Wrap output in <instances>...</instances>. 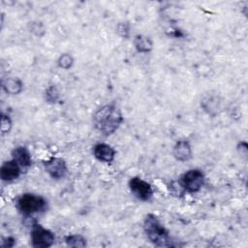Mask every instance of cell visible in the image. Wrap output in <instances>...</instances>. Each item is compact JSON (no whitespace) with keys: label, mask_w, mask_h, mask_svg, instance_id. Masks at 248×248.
<instances>
[{"label":"cell","mask_w":248,"mask_h":248,"mask_svg":"<svg viewBox=\"0 0 248 248\" xmlns=\"http://www.w3.org/2000/svg\"><path fill=\"white\" fill-rule=\"evenodd\" d=\"M123 121L120 109L114 105H106L98 108L93 114L95 128L103 135L113 134Z\"/></svg>","instance_id":"obj_1"},{"label":"cell","mask_w":248,"mask_h":248,"mask_svg":"<svg viewBox=\"0 0 248 248\" xmlns=\"http://www.w3.org/2000/svg\"><path fill=\"white\" fill-rule=\"evenodd\" d=\"M143 229L148 239L156 246H172V240L169 234V231L162 225L158 217L154 214H148L146 216Z\"/></svg>","instance_id":"obj_2"},{"label":"cell","mask_w":248,"mask_h":248,"mask_svg":"<svg viewBox=\"0 0 248 248\" xmlns=\"http://www.w3.org/2000/svg\"><path fill=\"white\" fill-rule=\"evenodd\" d=\"M16 207L22 214L29 216L33 213L41 212L46 207V201L38 195L23 194L16 200Z\"/></svg>","instance_id":"obj_3"},{"label":"cell","mask_w":248,"mask_h":248,"mask_svg":"<svg viewBox=\"0 0 248 248\" xmlns=\"http://www.w3.org/2000/svg\"><path fill=\"white\" fill-rule=\"evenodd\" d=\"M179 183L187 193H197L204 183V174L201 170L193 169L186 171L180 178Z\"/></svg>","instance_id":"obj_4"},{"label":"cell","mask_w":248,"mask_h":248,"mask_svg":"<svg viewBox=\"0 0 248 248\" xmlns=\"http://www.w3.org/2000/svg\"><path fill=\"white\" fill-rule=\"evenodd\" d=\"M55 236L53 232L41 225L34 224L31 231V242L34 247L46 248L53 244Z\"/></svg>","instance_id":"obj_5"},{"label":"cell","mask_w":248,"mask_h":248,"mask_svg":"<svg viewBox=\"0 0 248 248\" xmlns=\"http://www.w3.org/2000/svg\"><path fill=\"white\" fill-rule=\"evenodd\" d=\"M129 188L131 192L141 201H148L153 195L151 185L140 177H133L129 181Z\"/></svg>","instance_id":"obj_6"},{"label":"cell","mask_w":248,"mask_h":248,"mask_svg":"<svg viewBox=\"0 0 248 248\" xmlns=\"http://www.w3.org/2000/svg\"><path fill=\"white\" fill-rule=\"evenodd\" d=\"M46 171L50 177L54 179H60L67 173V165L65 161L58 157H53L45 162Z\"/></svg>","instance_id":"obj_7"},{"label":"cell","mask_w":248,"mask_h":248,"mask_svg":"<svg viewBox=\"0 0 248 248\" xmlns=\"http://www.w3.org/2000/svg\"><path fill=\"white\" fill-rule=\"evenodd\" d=\"M20 172L21 168L14 159L5 162L0 169L1 179L6 182H11L17 179L20 175Z\"/></svg>","instance_id":"obj_8"},{"label":"cell","mask_w":248,"mask_h":248,"mask_svg":"<svg viewBox=\"0 0 248 248\" xmlns=\"http://www.w3.org/2000/svg\"><path fill=\"white\" fill-rule=\"evenodd\" d=\"M95 158L104 163H110L114 160L115 150L107 143H97L93 148Z\"/></svg>","instance_id":"obj_9"},{"label":"cell","mask_w":248,"mask_h":248,"mask_svg":"<svg viewBox=\"0 0 248 248\" xmlns=\"http://www.w3.org/2000/svg\"><path fill=\"white\" fill-rule=\"evenodd\" d=\"M172 153L174 158L180 162H185L190 160L192 157V148L189 141L184 140H178L173 146Z\"/></svg>","instance_id":"obj_10"},{"label":"cell","mask_w":248,"mask_h":248,"mask_svg":"<svg viewBox=\"0 0 248 248\" xmlns=\"http://www.w3.org/2000/svg\"><path fill=\"white\" fill-rule=\"evenodd\" d=\"M13 159L20 166V168L26 169L31 166L32 159L30 152L25 146H17L12 152Z\"/></svg>","instance_id":"obj_11"},{"label":"cell","mask_w":248,"mask_h":248,"mask_svg":"<svg viewBox=\"0 0 248 248\" xmlns=\"http://www.w3.org/2000/svg\"><path fill=\"white\" fill-rule=\"evenodd\" d=\"M3 88L9 94H18L23 88V84L19 78H10L3 81Z\"/></svg>","instance_id":"obj_12"},{"label":"cell","mask_w":248,"mask_h":248,"mask_svg":"<svg viewBox=\"0 0 248 248\" xmlns=\"http://www.w3.org/2000/svg\"><path fill=\"white\" fill-rule=\"evenodd\" d=\"M135 47L139 52L145 53L152 49V41L143 35H138L135 38Z\"/></svg>","instance_id":"obj_13"},{"label":"cell","mask_w":248,"mask_h":248,"mask_svg":"<svg viewBox=\"0 0 248 248\" xmlns=\"http://www.w3.org/2000/svg\"><path fill=\"white\" fill-rule=\"evenodd\" d=\"M65 241L70 247H85L86 239L80 234H72L65 237Z\"/></svg>","instance_id":"obj_14"},{"label":"cell","mask_w":248,"mask_h":248,"mask_svg":"<svg viewBox=\"0 0 248 248\" xmlns=\"http://www.w3.org/2000/svg\"><path fill=\"white\" fill-rule=\"evenodd\" d=\"M59 99V92L54 85L49 86L46 90V100L49 103H56Z\"/></svg>","instance_id":"obj_15"},{"label":"cell","mask_w":248,"mask_h":248,"mask_svg":"<svg viewBox=\"0 0 248 248\" xmlns=\"http://www.w3.org/2000/svg\"><path fill=\"white\" fill-rule=\"evenodd\" d=\"M73 63H74V59H73V57H72L70 54H68V53H64V54L60 55V57H59V59H58V66H59L60 68L66 69V70L69 69V68H71L72 65H73Z\"/></svg>","instance_id":"obj_16"},{"label":"cell","mask_w":248,"mask_h":248,"mask_svg":"<svg viewBox=\"0 0 248 248\" xmlns=\"http://www.w3.org/2000/svg\"><path fill=\"white\" fill-rule=\"evenodd\" d=\"M12 128V120L9 115L2 114L1 116V132L2 134L9 133Z\"/></svg>","instance_id":"obj_17"},{"label":"cell","mask_w":248,"mask_h":248,"mask_svg":"<svg viewBox=\"0 0 248 248\" xmlns=\"http://www.w3.org/2000/svg\"><path fill=\"white\" fill-rule=\"evenodd\" d=\"M15 244V239L13 237H6L3 239L2 246L3 247H13Z\"/></svg>","instance_id":"obj_18"}]
</instances>
